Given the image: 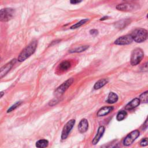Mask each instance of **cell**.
Segmentation results:
<instances>
[{
  "label": "cell",
  "instance_id": "83f0119b",
  "mask_svg": "<svg viewBox=\"0 0 148 148\" xmlns=\"http://www.w3.org/2000/svg\"><path fill=\"white\" fill-rule=\"evenodd\" d=\"M5 92L3 91H0V99L3 96Z\"/></svg>",
  "mask_w": 148,
  "mask_h": 148
},
{
  "label": "cell",
  "instance_id": "e0dca14e",
  "mask_svg": "<svg viewBox=\"0 0 148 148\" xmlns=\"http://www.w3.org/2000/svg\"><path fill=\"white\" fill-rule=\"evenodd\" d=\"M117 100H118L117 95L113 92H110L108 95V97L106 100V102L109 103H114L116 102Z\"/></svg>",
  "mask_w": 148,
  "mask_h": 148
},
{
  "label": "cell",
  "instance_id": "ba28073f",
  "mask_svg": "<svg viewBox=\"0 0 148 148\" xmlns=\"http://www.w3.org/2000/svg\"><path fill=\"white\" fill-rule=\"evenodd\" d=\"M116 9L120 11L130 12L137 9V5L132 2H126L119 4L116 6Z\"/></svg>",
  "mask_w": 148,
  "mask_h": 148
},
{
  "label": "cell",
  "instance_id": "8fae6325",
  "mask_svg": "<svg viewBox=\"0 0 148 148\" xmlns=\"http://www.w3.org/2000/svg\"><path fill=\"white\" fill-rule=\"evenodd\" d=\"M105 132V127L103 126H100L97 131V133L94 139L92 140V145H96L101 139V138L102 136L103 133Z\"/></svg>",
  "mask_w": 148,
  "mask_h": 148
},
{
  "label": "cell",
  "instance_id": "3957f363",
  "mask_svg": "<svg viewBox=\"0 0 148 148\" xmlns=\"http://www.w3.org/2000/svg\"><path fill=\"white\" fill-rule=\"evenodd\" d=\"M144 57V53L140 48H136L132 51L131 56V64L136 65L139 64Z\"/></svg>",
  "mask_w": 148,
  "mask_h": 148
},
{
  "label": "cell",
  "instance_id": "f1b7e54d",
  "mask_svg": "<svg viewBox=\"0 0 148 148\" xmlns=\"http://www.w3.org/2000/svg\"><path fill=\"white\" fill-rule=\"evenodd\" d=\"M108 18V17L107 16H105V17H102V18H101V19H100V20L101 21H102V20H105V19H106Z\"/></svg>",
  "mask_w": 148,
  "mask_h": 148
},
{
  "label": "cell",
  "instance_id": "52a82bcc",
  "mask_svg": "<svg viewBox=\"0 0 148 148\" xmlns=\"http://www.w3.org/2000/svg\"><path fill=\"white\" fill-rule=\"evenodd\" d=\"M139 136V131L138 130H134L131 132L123 140V145L125 146H130L133 142Z\"/></svg>",
  "mask_w": 148,
  "mask_h": 148
},
{
  "label": "cell",
  "instance_id": "ac0fdd59",
  "mask_svg": "<svg viewBox=\"0 0 148 148\" xmlns=\"http://www.w3.org/2000/svg\"><path fill=\"white\" fill-rule=\"evenodd\" d=\"M49 145V142L46 139H40L36 142V147H46Z\"/></svg>",
  "mask_w": 148,
  "mask_h": 148
},
{
  "label": "cell",
  "instance_id": "6da1fadb",
  "mask_svg": "<svg viewBox=\"0 0 148 148\" xmlns=\"http://www.w3.org/2000/svg\"><path fill=\"white\" fill-rule=\"evenodd\" d=\"M37 45L38 42L36 40L32 41L21 51L18 56L17 60L19 62H23L29 57L35 51L37 47Z\"/></svg>",
  "mask_w": 148,
  "mask_h": 148
},
{
  "label": "cell",
  "instance_id": "7a4b0ae2",
  "mask_svg": "<svg viewBox=\"0 0 148 148\" xmlns=\"http://www.w3.org/2000/svg\"><path fill=\"white\" fill-rule=\"evenodd\" d=\"M133 40L137 43L145 41L147 38V31L144 28H137L131 34Z\"/></svg>",
  "mask_w": 148,
  "mask_h": 148
},
{
  "label": "cell",
  "instance_id": "44dd1931",
  "mask_svg": "<svg viewBox=\"0 0 148 148\" xmlns=\"http://www.w3.org/2000/svg\"><path fill=\"white\" fill-rule=\"evenodd\" d=\"M88 21V19L87 18H85V19H83L82 20H80V21L77 22V23H76L75 24L73 25L72 26H71L70 27L71 29H76L77 28H79L80 27H81L82 25H83V24H84L86 22H87Z\"/></svg>",
  "mask_w": 148,
  "mask_h": 148
},
{
  "label": "cell",
  "instance_id": "4316f807",
  "mask_svg": "<svg viewBox=\"0 0 148 148\" xmlns=\"http://www.w3.org/2000/svg\"><path fill=\"white\" fill-rule=\"evenodd\" d=\"M83 0H70V3L71 4L75 5V4H77V3H80Z\"/></svg>",
  "mask_w": 148,
  "mask_h": 148
},
{
  "label": "cell",
  "instance_id": "9a60e30c",
  "mask_svg": "<svg viewBox=\"0 0 148 148\" xmlns=\"http://www.w3.org/2000/svg\"><path fill=\"white\" fill-rule=\"evenodd\" d=\"M129 24H130V20L123 19V20H121L115 23L114 25L117 28L123 29V28H125L127 25H128Z\"/></svg>",
  "mask_w": 148,
  "mask_h": 148
},
{
  "label": "cell",
  "instance_id": "d4e9b609",
  "mask_svg": "<svg viewBox=\"0 0 148 148\" xmlns=\"http://www.w3.org/2000/svg\"><path fill=\"white\" fill-rule=\"evenodd\" d=\"M148 144V142H147V138H145L144 139H143L140 142V145L141 146H147Z\"/></svg>",
  "mask_w": 148,
  "mask_h": 148
},
{
  "label": "cell",
  "instance_id": "277c9868",
  "mask_svg": "<svg viewBox=\"0 0 148 148\" xmlns=\"http://www.w3.org/2000/svg\"><path fill=\"white\" fill-rule=\"evenodd\" d=\"M14 10L12 8H3L0 9V21L7 22L10 20L14 15Z\"/></svg>",
  "mask_w": 148,
  "mask_h": 148
},
{
  "label": "cell",
  "instance_id": "ffe728a7",
  "mask_svg": "<svg viewBox=\"0 0 148 148\" xmlns=\"http://www.w3.org/2000/svg\"><path fill=\"white\" fill-rule=\"evenodd\" d=\"M71 66V63L68 61H64L60 63L59 67L61 70L65 71L67 70Z\"/></svg>",
  "mask_w": 148,
  "mask_h": 148
},
{
  "label": "cell",
  "instance_id": "7402d4cb",
  "mask_svg": "<svg viewBox=\"0 0 148 148\" xmlns=\"http://www.w3.org/2000/svg\"><path fill=\"white\" fill-rule=\"evenodd\" d=\"M127 115V113L125 110L120 111L116 116V119L117 121H121L125 118Z\"/></svg>",
  "mask_w": 148,
  "mask_h": 148
},
{
  "label": "cell",
  "instance_id": "9c48e42d",
  "mask_svg": "<svg viewBox=\"0 0 148 148\" xmlns=\"http://www.w3.org/2000/svg\"><path fill=\"white\" fill-rule=\"evenodd\" d=\"M16 62V59H13L10 62H8L6 64H5L0 68V79L9 72V71L12 69V68Z\"/></svg>",
  "mask_w": 148,
  "mask_h": 148
},
{
  "label": "cell",
  "instance_id": "484cf974",
  "mask_svg": "<svg viewBox=\"0 0 148 148\" xmlns=\"http://www.w3.org/2000/svg\"><path fill=\"white\" fill-rule=\"evenodd\" d=\"M90 33L91 35H96L98 34V31L97 29H91L90 31Z\"/></svg>",
  "mask_w": 148,
  "mask_h": 148
},
{
  "label": "cell",
  "instance_id": "8992f818",
  "mask_svg": "<svg viewBox=\"0 0 148 148\" xmlns=\"http://www.w3.org/2000/svg\"><path fill=\"white\" fill-rule=\"evenodd\" d=\"M75 123V119H71L69 121H68L64 126L62 132H61V139H65L68 136L69 134V132H71L72 128H73L74 124Z\"/></svg>",
  "mask_w": 148,
  "mask_h": 148
},
{
  "label": "cell",
  "instance_id": "603a6c76",
  "mask_svg": "<svg viewBox=\"0 0 148 148\" xmlns=\"http://www.w3.org/2000/svg\"><path fill=\"white\" fill-rule=\"evenodd\" d=\"M140 101L143 103H147L148 102V91H146L143 92L139 97Z\"/></svg>",
  "mask_w": 148,
  "mask_h": 148
},
{
  "label": "cell",
  "instance_id": "f546056e",
  "mask_svg": "<svg viewBox=\"0 0 148 148\" xmlns=\"http://www.w3.org/2000/svg\"><path fill=\"white\" fill-rule=\"evenodd\" d=\"M124 1H126V2H131V1H136V0H124Z\"/></svg>",
  "mask_w": 148,
  "mask_h": 148
},
{
  "label": "cell",
  "instance_id": "4fadbf2b",
  "mask_svg": "<svg viewBox=\"0 0 148 148\" xmlns=\"http://www.w3.org/2000/svg\"><path fill=\"white\" fill-rule=\"evenodd\" d=\"M140 101L139 99L138 98H135L126 105V106H125V109L126 110L132 109L137 107L140 104Z\"/></svg>",
  "mask_w": 148,
  "mask_h": 148
},
{
  "label": "cell",
  "instance_id": "30bf717a",
  "mask_svg": "<svg viewBox=\"0 0 148 148\" xmlns=\"http://www.w3.org/2000/svg\"><path fill=\"white\" fill-rule=\"evenodd\" d=\"M133 39L131 35H126L118 38L115 41L114 44L117 45H127L132 43Z\"/></svg>",
  "mask_w": 148,
  "mask_h": 148
},
{
  "label": "cell",
  "instance_id": "5b68a950",
  "mask_svg": "<svg viewBox=\"0 0 148 148\" xmlns=\"http://www.w3.org/2000/svg\"><path fill=\"white\" fill-rule=\"evenodd\" d=\"M73 79L70 78L66 80L65 82H64L62 84H61L59 87L57 88V89L55 90V94L57 96H61L62 95L65 91L68 88V87L73 83Z\"/></svg>",
  "mask_w": 148,
  "mask_h": 148
},
{
  "label": "cell",
  "instance_id": "2e32d148",
  "mask_svg": "<svg viewBox=\"0 0 148 148\" xmlns=\"http://www.w3.org/2000/svg\"><path fill=\"white\" fill-rule=\"evenodd\" d=\"M109 80L106 79H101L99 80H98L94 84V88L95 90H98L99 89L101 88H102V87H103L105 84H106L108 83Z\"/></svg>",
  "mask_w": 148,
  "mask_h": 148
},
{
  "label": "cell",
  "instance_id": "7c38bea8",
  "mask_svg": "<svg viewBox=\"0 0 148 148\" xmlns=\"http://www.w3.org/2000/svg\"><path fill=\"white\" fill-rule=\"evenodd\" d=\"M88 128V123L87 119H83L79 123L78 125V130L81 133L86 132Z\"/></svg>",
  "mask_w": 148,
  "mask_h": 148
},
{
  "label": "cell",
  "instance_id": "5bb4252c",
  "mask_svg": "<svg viewBox=\"0 0 148 148\" xmlns=\"http://www.w3.org/2000/svg\"><path fill=\"white\" fill-rule=\"evenodd\" d=\"M113 109V106H104L102 108H101L98 112H97V116H103L108 114H109L110 112H111Z\"/></svg>",
  "mask_w": 148,
  "mask_h": 148
},
{
  "label": "cell",
  "instance_id": "d6986e66",
  "mask_svg": "<svg viewBox=\"0 0 148 148\" xmlns=\"http://www.w3.org/2000/svg\"><path fill=\"white\" fill-rule=\"evenodd\" d=\"M88 46H81L79 47H77L76 48H75L73 49L70 50L69 51V53H80L82 51H85L86 50H87L88 48Z\"/></svg>",
  "mask_w": 148,
  "mask_h": 148
},
{
  "label": "cell",
  "instance_id": "cb8c5ba5",
  "mask_svg": "<svg viewBox=\"0 0 148 148\" xmlns=\"http://www.w3.org/2000/svg\"><path fill=\"white\" fill-rule=\"evenodd\" d=\"M23 101H17L16 103H15L14 105H13L12 106L10 107V108H9L7 110V113H9V112H11L12 111H13V110L16 109L17 108H18L21 103H22Z\"/></svg>",
  "mask_w": 148,
  "mask_h": 148
}]
</instances>
